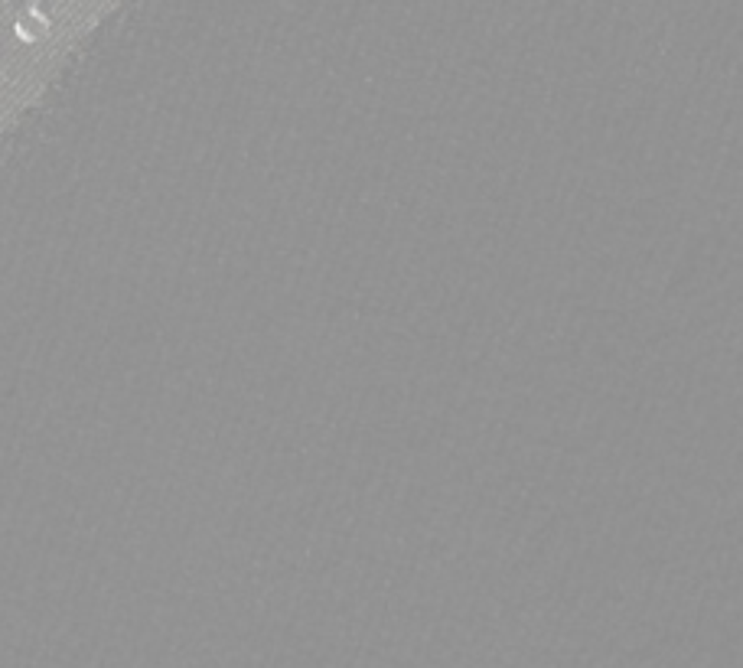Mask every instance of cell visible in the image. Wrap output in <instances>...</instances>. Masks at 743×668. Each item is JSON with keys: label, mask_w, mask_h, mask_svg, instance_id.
Instances as JSON below:
<instances>
[{"label": "cell", "mask_w": 743, "mask_h": 668, "mask_svg": "<svg viewBox=\"0 0 743 668\" xmlns=\"http://www.w3.org/2000/svg\"><path fill=\"white\" fill-rule=\"evenodd\" d=\"M39 16H26V20H20V24H16V33H20V36L24 39H39L43 36V30H46V24H36Z\"/></svg>", "instance_id": "6da1fadb"}]
</instances>
